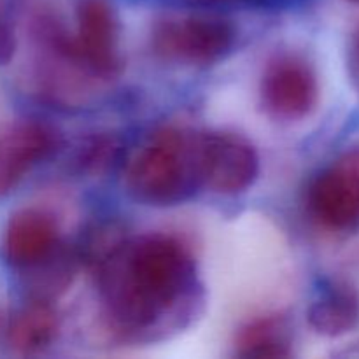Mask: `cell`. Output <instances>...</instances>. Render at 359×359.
<instances>
[{
    "mask_svg": "<svg viewBox=\"0 0 359 359\" xmlns=\"http://www.w3.org/2000/svg\"><path fill=\"white\" fill-rule=\"evenodd\" d=\"M95 270L105 316L125 335L177 328L196 300V262L174 235L125 238Z\"/></svg>",
    "mask_w": 359,
    "mask_h": 359,
    "instance_id": "obj_1",
    "label": "cell"
},
{
    "mask_svg": "<svg viewBox=\"0 0 359 359\" xmlns=\"http://www.w3.org/2000/svg\"><path fill=\"white\" fill-rule=\"evenodd\" d=\"M200 186V133L177 126L154 130L125 167L126 193L144 205L174 207Z\"/></svg>",
    "mask_w": 359,
    "mask_h": 359,
    "instance_id": "obj_2",
    "label": "cell"
},
{
    "mask_svg": "<svg viewBox=\"0 0 359 359\" xmlns=\"http://www.w3.org/2000/svg\"><path fill=\"white\" fill-rule=\"evenodd\" d=\"M235 41L233 25L209 14L163 18L151 34V48L158 58L188 67L214 65L230 55Z\"/></svg>",
    "mask_w": 359,
    "mask_h": 359,
    "instance_id": "obj_3",
    "label": "cell"
},
{
    "mask_svg": "<svg viewBox=\"0 0 359 359\" xmlns=\"http://www.w3.org/2000/svg\"><path fill=\"white\" fill-rule=\"evenodd\" d=\"M307 209L325 230L335 233L359 230V146L340 153L312 179Z\"/></svg>",
    "mask_w": 359,
    "mask_h": 359,
    "instance_id": "obj_4",
    "label": "cell"
},
{
    "mask_svg": "<svg viewBox=\"0 0 359 359\" xmlns=\"http://www.w3.org/2000/svg\"><path fill=\"white\" fill-rule=\"evenodd\" d=\"M259 102L276 121H300L319 102V79L314 65L298 53H280L266 63L259 81Z\"/></svg>",
    "mask_w": 359,
    "mask_h": 359,
    "instance_id": "obj_5",
    "label": "cell"
},
{
    "mask_svg": "<svg viewBox=\"0 0 359 359\" xmlns=\"http://www.w3.org/2000/svg\"><path fill=\"white\" fill-rule=\"evenodd\" d=\"M72 53L81 72L112 79L123 69L119 53V20L109 0H76Z\"/></svg>",
    "mask_w": 359,
    "mask_h": 359,
    "instance_id": "obj_6",
    "label": "cell"
},
{
    "mask_svg": "<svg viewBox=\"0 0 359 359\" xmlns=\"http://www.w3.org/2000/svg\"><path fill=\"white\" fill-rule=\"evenodd\" d=\"M200 170L205 188L219 195H238L258 179V151L235 133H200Z\"/></svg>",
    "mask_w": 359,
    "mask_h": 359,
    "instance_id": "obj_7",
    "label": "cell"
},
{
    "mask_svg": "<svg viewBox=\"0 0 359 359\" xmlns=\"http://www.w3.org/2000/svg\"><path fill=\"white\" fill-rule=\"evenodd\" d=\"M62 248L60 226L51 212L37 207L16 210L4 228V262L13 269L27 272L48 259Z\"/></svg>",
    "mask_w": 359,
    "mask_h": 359,
    "instance_id": "obj_8",
    "label": "cell"
},
{
    "mask_svg": "<svg viewBox=\"0 0 359 359\" xmlns=\"http://www.w3.org/2000/svg\"><path fill=\"white\" fill-rule=\"evenodd\" d=\"M60 144L51 125L39 119L16 121L0 135V196L13 191L25 175L48 160Z\"/></svg>",
    "mask_w": 359,
    "mask_h": 359,
    "instance_id": "obj_9",
    "label": "cell"
},
{
    "mask_svg": "<svg viewBox=\"0 0 359 359\" xmlns=\"http://www.w3.org/2000/svg\"><path fill=\"white\" fill-rule=\"evenodd\" d=\"M307 321L323 337H342L359 323V293L347 280H328L309 305Z\"/></svg>",
    "mask_w": 359,
    "mask_h": 359,
    "instance_id": "obj_10",
    "label": "cell"
},
{
    "mask_svg": "<svg viewBox=\"0 0 359 359\" xmlns=\"http://www.w3.org/2000/svg\"><path fill=\"white\" fill-rule=\"evenodd\" d=\"M60 332V318L48 302L30 300L7 326V342L16 353L35 354L48 349Z\"/></svg>",
    "mask_w": 359,
    "mask_h": 359,
    "instance_id": "obj_11",
    "label": "cell"
},
{
    "mask_svg": "<svg viewBox=\"0 0 359 359\" xmlns=\"http://www.w3.org/2000/svg\"><path fill=\"white\" fill-rule=\"evenodd\" d=\"M77 258L74 252L60 248L58 251L34 269L27 270V290L30 300L53 304L70 287L76 273Z\"/></svg>",
    "mask_w": 359,
    "mask_h": 359,
    "instance_id": "obj_12",
    "label": "cell"
},
{
    "mask_svg": "<svg viewBox=\"0 0 359 359\" xmlns=\"http://www.w3.org/2000/svg\"><path fill=\"white\" fill-rule=\"evenodd\" d=\"M290 330L283 319L266 318L249 323L237 335L238 356L245 358H286L291 356Z\"/></svg>",
    "mask_w": 359,
    "mask_h": 359,
    "instance_id": "obj_13",
    "label": "cell"
},
{
    "mask_svg": "<svg viewBox=\"0 0 359 359\" xmlns=\"http://www.w3.org/2000/svg\"><path fill=\"white\" fill-rule=\"evenodd\" d=\"M16 53V34L7 21L0 20V65H6Z\"/></svg>",
    "mask_w": 359,
    "mask_h": 359,
    "instance_id": "obj_14",
    "label": "cell"
},
{
    "mask_svg": "<svg viewBox=\"0 0 359 359\" xmlns=\"http://www.w3.org/2000/svg\"><path fill=\"white\" fill-rule=\"evenodd\" d=\"M347 70L359 93V30L351 37L349 48H347Z\"/></svg>",
    "mask_w": 359,
    "mask_h": 359,
    "instance_id": "obj_15",
    "label": "cell"
},
{
    "mask_svg": "<svg viewBox=\"0 0 359 359\" xmlns=\"http://www.w3.org/2000/svg\"><path fill=\"white\" fill-rule=\"evenodd\" d=\"M349 2H354V4H359V0H349Z\"/></svg>",
    "mask_w": 359,
    "mask_h": 359,
    "instance_id": "obj_16",
    "label": "cell"
}]
</instances>
